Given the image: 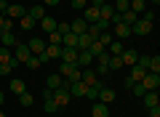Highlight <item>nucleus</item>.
<instances>
[{"label": "nucleus", "mask_w": 160, "mask_h": 117, "mask_svg": "<svg viewBox=\"0 0 160 117\" xmlns=\"http://www.w3.org/2000/svg\"><path fill=\"white\" fill-rule=\"evenodd\" d=\"M91 61H93L91 51H78V61H75V64H78L80 69H88V67H91Z\"/></svg>", "instance_id": "nucleus-13"}, {"label": "nucleus", "mask_w": 160, "mask_h": 117, "mask_svg": "<svg viewBox=\"0 0 160 117\" xmlns=\"http://www.w3.org/2000/svg\"><path fill=\"white\" fill-rule=\"evenodd\" d=\"M51 99L56 101V106H59V109H62V106H69V99H72V96H69V83H67V80H64V85H62V88H56V90L51 93Z\"/></svg>", "instance_id": "nucleus-2"}, {"label": "nucleus", "mask_w": 160, "mask_h": 117, "mask_svg": "<svg viewBox=\"0 0 160 117\" xmlns=\"http://www.w3.org/2000/svg\"><path fill=\"white\" fill-rule=\"evenodd\" d=\"M142 88H144V90H158V88H160V75L147 72V75L142 77Z\"/></svg>", "instance_id": "nucleus-4"}, {"label": "nucleus", "mask_w": 160, "mask_h": 117, "mask_svg": "<svg viewBox=\"0 0 160 117\" xmlns=\"http://www.w3.org/2000/svg\"><path fill=\"white\" fill-rule=\"evenodd\" d=\"M131 90H133V96H139V99H142V96H144V93H147V90H144V88H142V83H136V85H133V88H131Z\"/></svg>", "instance_id": "nucleus-44"}, {"label": "nucleus", "mask_w": 160, "mask_h": 117, "mask_svg": "<svg viewBox=\"0 0 160 117\" xmlns=\"http://www.w3.org/2000/svg\"><path fill=\"white\" fill-rule=\"evenodd\" d=\"M11 90H13V93H24V90H27V85H24V80H11Z\"/></svg>", "instance_id": "nucleus-37"}, {"label": "nucleus", "mask_w": 160, "mask_h": 117, "mask_svg": "<svg viewBox=\"0 0 160 117\" xmlns=\"http://www.w3.org/2000/svg\"><path fill=\"white\" fill-rule=\"evenodd\" d=\"M27 48H29V53H32V56H40L43 51H46V40H43V37H32L27 43Z\"/></svg>", "instance_id": "nucleus-9"}, {"label": "nucleus", "mask_w": 160, "mask_h": 117, "mask_svg": "<svg viewBox=\"0 0 160 117\" xmlns=\"http://www.w3.org/2000/svg\"><path fill=\"white\" fill-rule=\"evenodd\" d=\"M115 27V37H131V27H128V24H123V22H118V24H112Z\"/></svg>", "instance_id": "nucleus-21"}, {"label": "nucleus", "mask_w": 160, "mask_h": 117, "mask_svg": "<svg viewBox=\"0 0 160 117\" xmlns=\"http://www.w3.org/2000/svg\"><path fill=\"white\" fill-rule=\"evenodd\" d=\"M147 8H149V6H147V0H131V11L136 13V16H142Z\"/></svg>", "instance_id": "nucleus-27"}, {"label": "nucleus", "mask_w": 160, "mask_h": 117, "mask_svg": "<svg viewBox=\"0 0 160 117\" xmlns=\"http://www.w3.org/2000/svg\"><path fill=\"white\" fill-rule=\"evenodd\" d=\"M88 85L83 83V80H75V83H69V96H86Z\"/></svg>", "instance_id": "nucleus-16"}, {"label": "nucleus", "mask_w": 160, "mask_h": 117, "mask_svg": "<svg viewBox=\"0 0 160 117\" xmlns=\"http://www.w3.org/2000/svg\"><path fill=\"white\" fill-rule=\"evenodd\" d=\"M38 24H40L43 29H46V35H48V32H53V29H56V24H59V22H56L53 16H46V19H40Z\"/></svg>", "instance_id": "nucleus-24"}, {"label": "nucleus", "mask_w": 160, "mask_h": 117, "mask_svg": "<svg viewBox=\"0 0 160 117\" xmlns=\"http://www.w3.org/2000/svg\"><path fill=\"white\" fill-rule=\"evenodd\" d=\"M131 35H139V37H147L152 35V22H144V19H136L131 27Z\"/></svg>", "instance_id": "nucleus-3"}, {"label": "nucleus", "mask_w": 160, "mask_h": 117, "mask_svg": "<svg viewBox=\"0 0 160 117\" xmlns=\"http://www.w3.org/2000/svg\"><path fill=\"white\" fill-rule=\"evenodd\" d=\"M62 61H67V64H75L78 61V48H62V56H59Z\"/></svg>", "instance_id": "nucleus-18"}, {"label": "nucleus", "mask_w": 160, "mask_h": 117, "mask_svg": "<svg viewBox=\"0 0 160 117\" xmlns=\"http://www.w3.org/2000/svg\"><path fill=\"white\" fill-rule=\"evenodd\" d=\"M48 117H53V115H48Z\"/></svg>", "instance_id": "nucleus-55"}, {"label": "nucleus", "mask_w": 160, "mask_h": 117, "mask_svg": "<svg viewBox=\"0 0 160 117\" xmlns=\"http://www.w3.org/2000/svg\"><path fill=\"white\" fill-rule=\"evenodd\" d=\"M102 85H104L102 80H96L93 85H88V90H86V99H88V101H96V99H99V90H102Z\"/></svg>", "instance_id": "nucleus-20"}, {"label": "nucleus", "mask_w": 160, "mask_h": 117, "mask_svg": "<svg viewBox=\"0 0 160 117\" xmlns=\"http://www.w3.org/2000/svg\"><path fill=\"white\" fill-rule=\"evenodd\" d=\"M46 45H62V35L53 29V32H48V43Z\"/></svg>", "instance_id": "nucleus-39"}, {"label": "nucleus", "mask_w": 160, "mask_h": 117, "mask_svg": "<svg viewBox=\"0 0 160 117\" xmlns=\"http://www.w3.org/2000/svg\"><path fill=\"white\" fill-rule=\"evenodd\" d=\"M88 6H93V8H102V6H104V0H91Z\"/></svg>", "instance_id": "nucleus-48"}, {"label": "nucleus", "mask_w": 160, "mask_h": 117, "mask_svg": "<svg viewBox=\"0 0 160 117\" xmlns=\"http://www.w3.org/2000/svg\"><path fill=\"white\" fill-rule=\"evenodd\" d=\"M56 32H59V35H67V32H69V22H59V24H56Z\"/></svg>", "instance_id": "nucleus-42"}, {"label": "nucleus", "mask_w": 160, "mask_h": 117, "mask_svg": "<svg viewBox=\"0 0 160 117\" xmlns=\"http://www.w3.org/2000/svg\"><path fill=\"white\" fill-rule=\"evenodd\" d=\"M80 80H83L86 85H93V83L99 80V75H96V72H91V69H83V75H80Z\"/></svg>", "instance_id": "nucleus-28"}, {"label": "nucleus", "mask_w": 160, "mask_h": 117, "mask_svg": "<svg viewBox=\"0 0 160 117\" xmlns=\"http://www.w3.org/2000/svg\"><path fill=\"white\" fill-rule=\"evenodd\" d=\"M104 3H109V6H112V3H115V0H104Z\"/></svg>", "instance_id": "nucleus-53"}, {"label": "nucleus", "mask_w": 160, "mask_h": 117, "mask_svg": "<svg viewBox=\"0 0 160 117\" xmlns=\"http://www.w3.org/2000/svg\"><path fill=\"white\" fill-rule=\"evenodd\" d=\"M142 101H144V106H147V109L160 106V96H158V90H147V93L142 96Z\"/></svg>", "instance_id": "nucleus-11"}, {"label": "nucleus", "mask_w": 160, "mask_h": 117, "mask_svg": "<svg viewBox=\"0 0 160 117\" xmlns=\"http://www.w3.org/2000/svg\"><path fill=\"white\" fill-rule=\"evenodd\" d=\"M3 99H6V96H3V90H0V106H3Z\"/></svg>", "instance_id": "nucleus-51"}, {"label": "nucleus", "mask_w": 160, "mask_h": 117, "mask_svg": "<svg viewBox=\"0 0 160 117\" xmlns=\"http://www.w3.org/2000/svg\"><path fill=\"white\" fill-rule=\"evenodd\" d=\"M0 117H8V115H6V112H3V109H0Z\"/></svg>", "instance_id": "nucleus-52"}, {"label": "nucleus", "mask_w": 160, "mask_h": 117, "mask_svg": "<svg viewBox=\"0 0 160 117\" xmlns=\"http://www.w3.org/2000/svg\"><path fill=\"white\" fill-rule=\"evenodd\" d=\"M29 56H32V53H29L27 43H16V45H13V59H16L19 64H24V61L29 59Z\"/></svg>", "instance_id": "nucleus-5"}, {"label": "nucleus", "mask_w": 160, "mask_h": 117, "mask_svg": "<svg viewBox=\"0 0 160 117\" xmlns=\"http://www.w3.org/2000/svg\"><path fill=\"white\" fill-rule=\"evenodd\" d=\"M43 6H46V8H53V6H59V0H43Z\"/></svg>", "instance_id": "nucleus-46"}, {"label": "nucleus", "mask_w": 160, "mask_h": 117, "mask_svg": "<svg viewBox=\"0 0 160 117\" xmlns=\"http://www.w3.org/2000/svg\"><path fill=\"white\" fill-rule=\"evenodd\" d=\"M147 72L160 75V59H158V56H149V67H147Z\"/></svg>", "instance_id": "nucleus-35"}, {"label": "nucleus", "mask_w": 160, "mask_h": 117, "mask_svg": "<svg viewBox=\"0 0 160 117\" xmlns=\"http://www.w3.org/2000/svg\"><path fill=\"white\" fill-rule=\"evenodd\" d=\"M24 64H27V69H40V64H43V61H40V56H29Z\"/></svg>", "instance_id": "nucleus-40"}, {"label": "nucleus", "mask_w": 160, "mask_h": 117, "mask_svg": "<svg viewBox=\"0 0 160 117\" xmlns=\"http://www.w3.org/2000/svg\"><path fill=\"white\" fill-rule=\"evenodd\" d=\"M24 13H27V8L19 6V3H13V6H8V8H6V16L11 19V22H13V19H22Z\"/></svg>", "instance_id": "nucleus-12"}, {"label": "nucleus", "mask_w": 160, "mask_h": 117, "mask_svg": "<svg viewBox=\"0 0 160 117\" xmlns=\"http://www.w3.org/2000/svg\"><path fill=\"white\" fill-rule=\"evenodd\" d=\"M11 48H3V45H0V64H3V61H8V59H11Z\"/></svg>", "instance_id": "nucleus-41"}, {"label": "nucleus", "mask_w": 160, "mask_h": 117, "mask_svg": "<svg viewBox=\"0 0 160 117\" xmlns=\"http://www.w3.org/2000/svg\"><path fill=\"white\" fill-rule=\"evenodd\" d=\"M62 56V45H46V51L40 53V61H48V59H59Z\"/></svg>", "instance_id": "nucleus-10"}, {"label": "nucleus", "mask_w": 160, "mask_h": 117, "mask_svg": "<svg viewBox=\"0 0 160 117\" xmlns=\"http://www.w3.org/2000/svg\"><path fill=\"white\" fill-rule=\"evenodd\" d=\"M136 19H139V16L131 11V8H128L126 13H120V22H123V24H128V27H133V22H136Z\"/></svg>", "instance_id": "nucleus-31"}, {"label": "nucleus", "mask_w": 160, "mask_h": 117, "mask_svg": "<svg viewBox=\"0 0 160 117\" xmlns=\"http://www.w3.org/2000/svg\"><path fill=\"white\" fill-rule=\"evenodd\" d=\"M112 8H115V13H126L128 8H131V0H115Z\"/></svg>", "instance_id": "nucleus-30"}, {"label": "nucleus", "mask_w": 160, "mask_h": 117, "mask_svg": "<svg viewBox=\"0 0 160 117\" xmlns=\"http://www.w3.org/2000/svg\"><path fill=\"white\" fill-rule=\"evenodd\" d=\"M6 8H8V3H6V0H0V13H6Z\"/></svg>", "instance_id": "nucleus-49"}, {"label": "nucleus", "mask_w": 160, "mask_h": 117, "mask_svg": "<svg viewBox=\"0 0 160 117\" xmlns=\"http://www.w3.org/2000/svg\"><path fill=\"white\" fill-rule=\"evenodd\" d=\"M120 61H123V67H133V64L139 61V53L133 48H123V53H120Z\"/></svg>", "instance_id": "nucleus-6"}, {"label": "nucleus", "mask_w": 160, "mask_h": 117, "mask_svg": "<svg viewBox=\"0 0 160 117\" xmlns=\"http://www.w3.org/2000/svg\"><path fill=\"white\" fill-rule=\"evenodd\" d=\"M149 117H160V106H152L149 109Z\"/></svg>", "instance_id": "nucleus-47"}, {"label": "nucleus", "mask_w": 160, "mask_h": 117, "mask_svg": "<svg viewBox=\"0 0 160 117\" xmlns=\"http://www.w3.org/2000/svg\"><path fill=\"white\" fill-rule=\"evenodd\" d=\"M88 51H91V56H93V59H96V56H102V53H104V51H107V48H104V45L99 43V40H93V43L88 45Z\"/></svg>", "instance_id": "nucleus-32"}, {"label": "nucleus", "mask_w": 160, "mask_h": 117, "mask_svg": "<svg viewBox=\"0 0 160 117\" xmlns=\"http://www.w3.org/2000/svg\"><path fill=\"white\" fill-rule=\"evenodd\" d=\"M16 59H13V56H11V59H8V61H3V64H0V75H3V77H6V75H11L13 72V69H16Z\"/></svg>", "instance_id": "nucleus-23"}, {"label": "nucleus", "mask_w": 160, "mask_h": 117, "mask_svg": "<svg viewBox=\"0 0 160 117\" xmlns=\"http://www.w3.org/2000/svg\"><path fill=\"white\" fill-rule=\"evenodd\" d=\"M16 43H19V40H16L13 32H0V45H3V48H13Z\"/></svg>", "instance_id": "nucleus-17"}, {"label": "nucleus", "mask_w": 160, "mask_h": 117, "mask_svg": "<svg viewBox=\"0 0 160 117\" xmlns=\"http://www.w3.org/2000/svg\"><path fill=\"white\" fill-rule=\"evenodd\" d=\"M59 75H62L67 83H75V80H80L83 69H80L78 64H67V61H62V69H59Z\"/></svg>", "instance_id": "nucleus-1"}, {"label": "nucleus", "mask_w": 160, "mask_h": 117, "mask_svg": "<svg viewBox=\"0 0 160 117\" xmlns=\"http://www.w3.org/2000/svg\"><path fill=\"white\" fill-rule=\"evenodd\" d=\"M27 16H32L35 22H40V19H46V16H48V8L43 6V3H32V8L27 11Z\"/></svg>", "instance_id": "nucleus-7"}, {"label": "nucleus", "mask_w": 160, "mask_h": 117, "mask_svg": "<svg viewBox=\"0 0 160 117\" xmlns=\"http://www.w3.org/2000/svg\"><path fill=\"white\" fill-rule=\"evenodd\" d=\"M62 48H78V35L75 32L62 35Z\"/></svg>", "instance_id": "nucleus-22"}, {"label": "nucleus", "mask_w": 160, "mask_h": 117, "mask_svg": "<svg viewBox=\"0 0 160 117\" xmlns=\"http://www.w3.org/2000/svg\"><path fill=\"white\" fill-rule=\"evenodd\" d=\"M107 72H109V69H107V64H99V67H96V75H102V77H104Z\"/></svg>", "instance_id": "nucleus-45"}, {"label": "nucleus", "mask_w": 160, "mask_h": 117, "mask_svg": "<svg viewBox=\"0 0 160 117\" xmlns=\"http://www.w3.org/2000/svg\"><path fill=\"white\" fill-rule=\"evenodd\" d=\"M147 6H152V8H158V6H160V0H147Z\"/></svg>", "instance_id": "nucleus-50"}, {"label": "nucleus", "mask_w": 160, "mask_h": 117, "mask_svg": "<svg viewBox=\"0 0 160 117\" xmlns=\"http://www.w3.org/2000/svg\"><path fill=\"white\" fill-rule=\"evenodd\" d=\"M93 43V37L88 32H83V35H78V51H88V45Z\"/></svg>", "instance_id": "nucleus-25"}, {"label": "nucleus", "mask_w": 160, "mask_h": 117, "mask_svg": "<svg viewBox=\"0 0 160 117\" xmlns=\"http://www.w3.org/2000/svg\"><path fill=\"white\" fill-rule=\"evenodd\" d=\"M96 101H104V104H112L115 101V90L107 88V85H102V90H99V99Z\"/></svg>", "instance_id": "nucleus-19"}, {"label": "nucleus", "mask_w": 160, "mask_h": 117, "mask_svg": "<svg viewBox=\"0 0 160 117\" xmlns=\"http://www.w3.org/2000/svg\"><path fill=\"white\" fill-rule=\"evenodd\" d=\"M19 24H22V29H24V32H29V29H35V24H38V22H35L32 16H27V13H24V16L19 19Z\"/></svg>", "instance_id": "nucleus-29"}, {"label": "nucleus", "mask_w": 160, "mask_h": 117, "mask_svg": "<svg viewBox=\"0 0 160 117\" xmlns=\"http://www.w3.org/2000/svg\"><path fill=\"white\" fill-rule=\"evenodd\" d=\"M96 40H99V43H102V45H104V48H107V45H109V43H112V32H109V29H104V32H102V35H99V37H96Z\"/></svg>", "instance_id": "nucleus-38"}, {"label": "nucleus", "mask_w": 160, "mask_h": 117, "mask_svg": "<svg viewBox=\"0 0 160 117\" xmlns=\"http://www.w3.org/2000/svg\"><path fill=\"white\" fill-rule=\"evenodd\" d=\"M86 29H88V22H86V19H72V22H69V32H75V35H83V32H86Z\"/></svg>", "instance_id": "nucleus-14"}, {"label": "nucleus", "mask_w": 160, "mask_h": 117, "mask_svg": "<svg viewBox=\"0 0 160 117\" xmlns=\"http://www.w3.org/2000/svg\"><path fill=\"white\" fill-rule=\"evenodd\" d=\"M80 19H86L88 24H96V22H99V8L86 6V8H83V16H80Z\"/></svg>", "instance_id": "nucleus-15"}, {"label": "nucleus", "mask_w": 160, "mask_h": 117, "mask_svg": "<svg viewBox=\"0 0 160 117\" xmlns=\"http://www.w3.org/2000/svg\"><path fill=\"white\" fill-rule=\"evenodd\" d=\"M32 3H43V0H32Z\"/></svg>", "instance_id": "nucleus-54"}, {"label": "nucleus", "mask_w": 160, "mask_h": 117, "mask_svg": "<svg viewBox=\"0 0 160 117\" xmlns=\"http://www.w3.org/2000/svg\"><path fill=\"white\" fill-rule=\"evenodd\" d=\"M91 117H109V104H104V101H93V104H91Z\"/></svg>", "instance_id": "nucleus-8"}, {"label": "nucleus", "mask_w": 160, "mask_h": 117, "mask_svg": "<svg viewBox=\"0 0 160 117\" xmlns=\"http://www.w3.org/2000/svg\"><path fill=\"white\" fill-rule=\"evenodd\" d=\"M107 51H109V56H120L123 53V43H120V40H112V43L107 45Z\"/></svg>", "instance_id": "nucleus-33"}, {"label": "nucleus", "mask_w": 160, "mask_h": 117, "mask_svg": "<svg viewBox=\"0 0 160 117\" xmlns=\"http://www.w3.org/2000/svg\"><path fill=\"white\" fill-rule=\"evenodd\" d=\"M107 69H112V72L123 69V61H120V56H109V61H107Z\"/></svg>", "instance_id": "nucleus-34"}, {"label": "nucleus", "mask_w": 160, "mask_h": 117, "mask_svg": "<svg viewBox=\"0 0 160 117\" xmlns=\"http://www.w3.org/2000/svg\"><path fill=\"white\" fill-rule=\"evenodd\" d=\"M86 6H88V0H72V8H75V11H83Z\"/></svg>", "instance_id": "nucleus-43"}, {"label": "nucleus", "mask_w": 160, "mask_h": 117, "mask_svg": "<svg viewBox=\"0 0 160 117\" xmlns=\"http://www.w3.org/2000/svg\"><path fill=\"white\" fill-rule=\"evenodd\" d=\"M62 85H64V77H62V75H51V77H48V85H46V88L48 90H56V88H62Z\"/></svg>", "instance_id": "nucleus-26"}, {"label": "nucleus", "mask_w": 160, "mask_h": 117, "mask_svg": "<svg viewBox=\"0 0 160 117\" xmlns=\"http://www.w3.org/2000/svg\"><path fill=\"white\" fill-rule=\"evenodd\" d=\"M32 93H29V90H24V93H19V104L24 106V109H27V106H32Z\"/></svg>", "instance_id": "nucleus-36"}]
</instances>
